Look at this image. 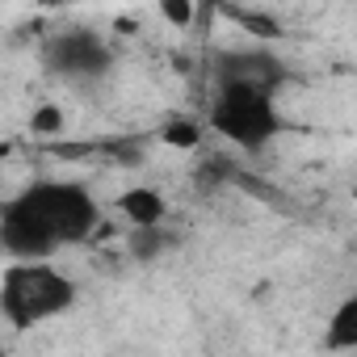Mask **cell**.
<instances>
[{
	"mask_svg": "<svg viewBox=\"0 0 357 357\" xmlns=\"http://www.w3.org/2000/svg\"><path fill=\"white\" fill-rule=\"evenodd\" d=\"M202 126H206L211 135H219L223 143L240 147V151H265V147L286 130V118H282L278 93L257 89V84L215 80Z\"/></svg>",
	"mask_w": 357,
	"mask_h": 357,
	"instance_id": "3",
	"label": "cell"
},
{
	"mask_svg": "<svg viewBox=\"0 0 357 357\" xmlns=\"http://www.w3.org/2000/svg\"><path fill=\"white\" fill-rule=\"evenodd\" d=\"M357 344V298H340V307L328 319V349H353Z\"/></svg>",
	"mask_w": 357,
	"mask_h": 357,
	"instance_id": "8",
	"label": "cell"
},
{
	"mask_svg": "<svg viewBox=\"0 0 357 357\" xmlns=\"http://www.w3.org/2000/svg\"><path fill=\"white\" fill-rule=\"evenodd\" d=\"M290 68L265 51V47H227L215 55V80H231V84H257V89H269L278 93L286 84Z\"/></svg>",
	"mask_w": 357,
	"mask_h": 357,
	"instance_id": "5",
	"label": "cell"
},
{
	"mask_svg": "<svg viewBox=\"0 0 357 357\" xmlns=\"http://www.w3.org/2000/svg\"><path fill=\"white\" fill-rule=\"evenodd\" d=\"M181 248V236H176L168 223H160V227H139V231H126V252H130V261H139V265H151V261H164L168 252H176Z\"/></svg>",
	"mask_w": 357,
	"mask_h": 357,
	"instance_id": "7",
	"label": "cell"
},
{
	"mask_svg": "<svg viewBox=\"0 0 357 357\" xmlns=\"http://www.w3.org/2000/svg\"><path fill=\"white\" fill-rule=\"evenodd\" d=\"M202 135H206V126H202L198 118H168V122L160 126V139H164L168 147H176V151H194V147L202 143Z\"/></svg>",
	"mask_w": 357,
	"mask_h": 357,
	"instance_id": "9",
	"label": "cell"
},
{
	"mask_svg": "<svg viewBox=\"0 0 357 357\" xmlns=\"http://www.w3.org/2000/svg\"><path fill=\"white\" fill-rule=\"evenodd\" d=\"M80 303L76 278L55 261H9L0 273V315L13 332H38Z\"/></svg>",
	"mask_w": 357,
	"mask_h": 357,
	"instance_id": "2",
	"label": "cell"
},
{
	"mask_svg": "<svg viewBox=\"0 0 357 357\" xmlns=\"http://www.w3.org/2000/svg\"><path fill=\"white\" fill-rule=\"evenodd\" d=\"M43 68L68 84H97L114 72V47L97 30H63L47 38Z\"/></svg>",
	"mask_w": 357,
	"mask_h": 357,
	"instance_id": "4",
	"label": "cell"
},
{
	"mask_svg": "<svg viewBox=\"0 0 357 357\" xmlns=\"http://www.w3.org/2000/svg\"><path fill=\"white\" fill-rule=\"evenodd\" d=\"M0 206H5V202H0Z\"/></svg>",
	"mask_w": 357,
	"mask_h": 357,
	"instance_id": "14",
	"label": "cell"
},
{
	"mask_svg": "<svg viewBox=\"0 0 357 357\" xmlns=\"http://www.w3.org/2000/svg\"><path fill=\"white\" fill-rule=\"evenodd\" d=\"M63 130V109L55 105V101H43L34 114H30V135H59Z\"/></svg>",
	"mask_w": 357,
	"mask_h": 357,
	"instance_id": "11",
	"label": "cell"
},
{
	"mask_svg": "<svg viewBox=\"0 0 357 357\" xmlns=\"http://www.w3.org/2000/svg\"><path fill=\"white\" fill-rule=\"evenodd\" d=\"M160 17H168L176 30H190L194 17H198V9L190 5V0H164V5H160Z\"/></svg>",
	"mask_w": 357,
	"mask_h": 357,
	"instance_id": "12",
	"label": "cell"
},
{
	"mask_svg": "<svg viewBox=\"0 0 357 357\" xmlns=\"http://www.w3.org/2000/svg\"><path fill=\"white\" fill-rule=\"evenodd\" d=\"M97 227V194L68 176H38L0 206V248L9 261H55L59 252L93 240Z\"/></svg>",
	"mask_w": 357,
	"mask_h": 357,
	"instance_id": "1",
	"label": "cell"
},
{
	"mask_svg": "<svg viewBox=\"0 0 357 357\" xmlns=\"http://www.w3.org/2000/svg\"><path fill=\"white\" fill-rule=\"evenodd\" d=\"M227 17H236V22L244 26V34H257V38H278V34H282L278 17L257 13V9H227Z\"/></svg>",
	"mask_w": 357,
	"mask_h": 357,
	"instance_id": "10",
	"label": "cell"
},
{
	"mask_svg": "<svg viewBox=\"0 0 357 357\" xmlns=\"http://www.w3.org/2000/svg\"><path fill=\"white\" fill-rule=\"evenodd\" d=\"M0 357H9V349H5V340H0Z\"/></svg>",
	"mask_w": 357,
	"mask_h": 357,
	"instance_id": "13",
	"label": "cell"
},
{
	"mask_svg": "<svg viewBox=\"0 0 357 357\" xmlns=\"http://www.w3.org/2000/svg\"><path fill=\"white\" fill-rule=\"evenodd\" d=\"M118 211H122V219L130 223V231L168 223V198H164L160 190H151V185H130V190H122V194H118Z\"/></svg>",
	"mask_w": 357,
	"mask_h": 357,
	"instance_id": "6",
	"label": "cell"
}]
</instances>
